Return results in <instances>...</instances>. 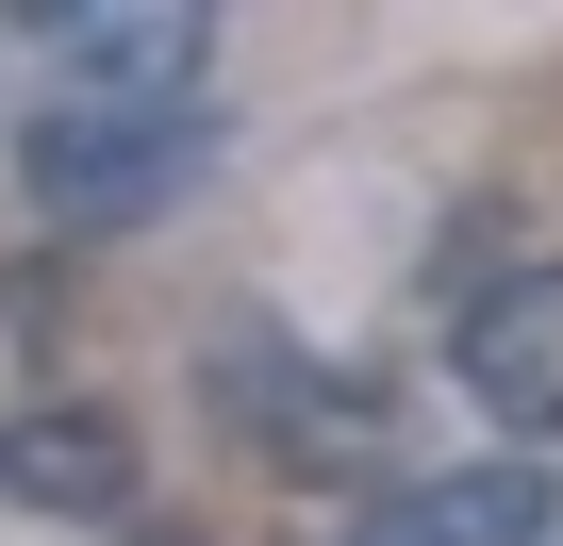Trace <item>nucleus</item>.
<instances>
[{
	"mask_svg": "<svg viewBox=\"0 0 563 546\" xmlns=\"http://www.w3.org/2000/svg\"><path fill=\"white\" fill-rule=\"evenodd\" d=\"M117 546H199V530H117Z\"/></svg>",
	"mask_w": 563,
	"mask_h": 546,
	"instance_id": "obj_7",
	"label": "nucleus"
},
{
	"mask_svg": "<svg viewBox=\"0 0 563 546\" xmlns=\"http://www.w3.org/2000/svg\"><path fill=\"white\" fill-rule=\"evenodd\" d=\"M34 34L84 67V100H166V116H199V67H216V18H199V0H51Z\"/></svg>",
	"mask_w": 563,
	"mask_h": 546,
	"instance_id": "obj_2",
	"label": "nucleus"
},
{
	"mask_svg": "<svg viewBox=\"0 0 563 546\" xmlns=\"http://www.w3.org/2000/svg\"><path fill=\"white\" fill-rule=\"evenodd\" d=\"M216 398H232V414H265L282 447H316V464L382 431V398H365V381H316L282 332H216Z\"/></svg>",
	"mask_w": 563,
	"mask_h": 546,
	"instance_id": "obj_5",
	"label": "nucleus"
},
{
	"mask_svg": "<svg viewBox=\"0 0 563 546\" xmlns=\"http://www.w3.org/2000/svg\"><path fill=\"white\" fill-rule=\"evenodd\" d=\"M199 116H166V100H34V133H18V199L51 215V232H133V215H166L183 182H199Z\"/></svg>",
	"mask_w": 563,
	"mask_h": 546,
	"instance_id": "obj_1",
	"label": "nucleus"
},
{
	"mask_svg": "<svg viewBox=\"0 0 563 546\" xmlns=\"http://www.w3.org/2000/svg\"><path fill=\"white\" fill-rule=\"evenodd\" d=\"M0 497L117 530V513H133V431H117V414H84V398H51V414H0Z\"/></svg>",
	"mask_w": 563,
	"mask_h": 546,
	"instance_id": "obj_4",
	"label": "nucleus"
},
{
	"mask_svg": "<svg viewBox=\"0 0 563 546\" xmlns=\"http://www.w3.org/2000/svg\"><path fill=\"white\" fill-rule=\"evenodd\" d=\"M464 398L497 431H563V265H514L464 299Z\"/></svg>",
	"mask_w": 563,
	"mask_h": 546,
	"instance_id": "obj_3",
	"label": "nucleus"
},
{
	"mask_svg": "<svg viewBox=\"0 0 563 546\" xmlns=\"http://www.w3.org/2000/svg\"><path fill=\"white\" fill-rule=\"evenodd\" d=\"M349 546H547V480H530V464H464V480L382 497Z\"/></svg>",
	"mask_w": 563,
	"mask_h": 546,
	"instance_id": "obj_6",
	"label": "nucleus"
}]
</instances>
